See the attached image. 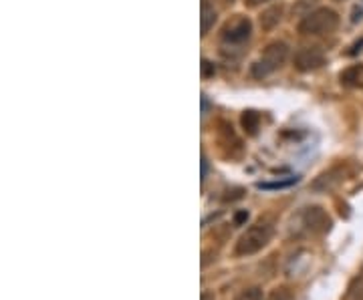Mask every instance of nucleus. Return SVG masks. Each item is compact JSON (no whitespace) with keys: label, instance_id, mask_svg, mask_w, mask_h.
I'll list each match as a JSON object with an SVG mask.
<instances>
[{"label":"nucleus","instance_id":"f257e3e1","mask_svg":"<svg viewBox=\"0 0 363 300\" xmlns=\"http://www.w3.org/2000/svg\"><path fill=\"white\" fill-rule=\"evenodd\" d=\"M331 228V218L321 208H303L291 220V232L295 236L325 234Z\"/></svg>","mask_w":363,"mask_h":300},{"label":"nucleus","instance_id":"f03ea898","mask_svg":"<svg viewBox=\"0 0 363 300\" xmlns=\"http://www.w3.org/2000/svg\"><path fill=\"white\" fill-rule=\"evenodd\" d=\"M272 234H274V226L269 218L259 220L257 224H252L245 234L240 236L238 244H236V254L240 256H250L257 254L271 242Z\"/></svg>","mask_w":363,"mask_h":300},{"label":"nucleus","instance_id":"7ed1b4c3","mask_svg":"<svg viewBox=\"0 0 363 300\" xmlns=\"http://www.w3.org/2000/svg\"><path fill=\"white\" fill-rule=\"evenodd\" d=\"M339 26V14L331 8H317L309 13L301 23H298V33L301 35H331Z\"/></svg>","mask_w":363,"mask_h":300},{"label":"nucleus","instance_id":"20e7f679","mask_svg":"<svg viewBox=\"0 0 363 300\" xmlns=\"http://www.w3.org/2000/svg\"><path fill=\"white\" fill-rule=\"evenodd\" d=\"M286 54H289V47H286L285 42H272V45H269L264 49V52L260 54L259 61L252 65V77H269L271 73H274L277 69L283 67V63L286 61Z\"/></svg>","mask_w":363,"mask_h":300},{"label":"nucleus","instance_id":"39448f33","mask_svg":"<svg viewBox=\"0 0 363 300\" xmlns=\"http://www.w3.org/2000/svg\"><path fill=\"white\" fill-rule=\"evenodd\" d=\"M250 33H252V25L248 18H236L233 23L224 26L222 30V40L226 45H245L250 39Z\"/></svg>","mask_w":363,"mask_h":300},{"label":"nucleus","instance_id":"423d86ee","mask_svg":"<svg viewBox=\"0 0 363 300\" xmlns=\"http://www.w3.org/2000/svg\"><path fill=\"white\" fill-rule=\"evenodd\" d=\"M325 65V52L317 47H307V49H301L295 54V67L298 71L307 73V71H315L319 67Z\"/></svg>","mask_w":363,"mask_h":300},{"label":"nucleus","instance_id":"0eeeda50","mask_svg":"<svg viewBox=\"0 0 363 300\" xmlns=\"http://www.w3.org/2000/svg\"><path fill=\"white\" fill-rule=\"evenodd\" d=\"M341 83L350 89H362L363 87V65H353L341 73Z\"/></svg>","mask_w":363,"mask_h":300},{"label":"nucleus","instance_id":"6e6552de","mask_svg":"<svg viewBox=\"0 0 363 300\" xmlns=\"http://www.w3.org/2000/svg\"><path fill=\"white\" fill-rule=\"evenodd\" d=\"M242 127L248 135H257V131L260 127V115L257 111H245L242 115Z\"/></svg>","mask_w":363,"mask_h":300},{"label":"nucleus","instance_id":"1a4fd4ad","mask_svg":"<svg viewBox=\"0 0 363 300\" xmlns=\"http://www.w3.org/2000/svg\"><path fill=\"white\" fill-rule=\"evenodd\" d=\"M343 300H363V270L351 280L347 294Z\"/></svg>","mask_w":363,"mask_h":300},{"label":"nucleus","instance_id":"9d476101","mask_svg":"<svg viewBox=\"0 0 363 300\" xmlns=\"http://www.w3.org/2000/svg\"><path fill=\"white\" fill-rule=\"evenodd\" d=\"M214 23H216V11H214V6L208 4V0H204L202 2V35H206Z\"/></svg>","mask_w":363,"mask_h":300},{"label":"nucleus","instance_id":"9b49d317","mask_svg":"<svg viewBox=\"0 0 363 300\" xmlns=\"http://www.w3.org/2000/svg\"><path fill=\"white\" fill-rule=\"evenodd\" d=\"M236 300H262V290L259 287L255 288H248V290H242Z\"/></svg>","mask_w":363,"mask_h":300},{"label":"nucleus","instance_id":"f8f14e48","mask_svg":"<svg viewBox=\"0 0 363 300\" xmlns=\"http://www.w3.org/2000/svg\"><path fill=\"white\" fill-rule=\"evenodd\" d=\"M267 300H295V296L286 288H277V290H272L271 294L267 296Z\"/></svg>","mask_w":363,"mask_h":300},{"label":"nucleus","instance_id":"ddd939ff","mask_svg":"<svg viewBox=\"0 0 363 300\" xmlns=\"http://www.w3.org/2000/svg\"><path fill=\"white\" fill-rule=\"evenodd\" d=\"M363 18V6L359 8V4H355V8H353V14H351V23L355 25V23H359Z\"/></svg>","mask_w":363,"mask_h":300},{"label":"nucleus","instance_id":"4468645a","mask_svg":"<svg viewBox=\"0 0 363 300\" xmlns=\"http://www.w3.org/2000/svg\"><path fill=\"white\" fill-rule=\"evenodd\" d=\"M264 2H269V0H247L248 6H259V4H264Z\"/></svg>","mask_w":363,"mask_h":300},{"label":"nucleus","instance_id":"2eb2a0df","mask_svg":"<svg viewBox=\"0 0 363 300\" xmlns=\"http://www.w3.org/2000/svg\"><path fill=\"white\" fill-rule=\"evenodd\" d=\"M202 300H214V294H202Z\"/></svg>","mask_w":363,"mask_h":300},{"label":"nucleus","instance_id":"dca6fc26","mask_svg":"<svg viewBox=\"0 0 363 300\" xmlns=\"http://www.w3.org/2000/svg\"><path fill=\"white\" fill-rule=\"evenodd\" d=\"M230 2H233V0H230Z\"/></svg>","mask_w":363,"mask_h":300}]
</instances>
